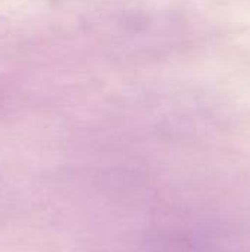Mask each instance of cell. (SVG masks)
I'll return each mask as SVG.
<instances>
[{
  "label": "cell",
  "mask_w": 250,
  "mask_h": 252,
  "mask_svg": "<svg viewBox=\"0 0 250 252\" xmlns=\"http://www.w3.org/2000/svg\"><path fill=\"white\" fill-rule=\"evenodd\" d=\"M7 31H9V21H7L3 15H0V38H1Z\"/></svg>",
  "instance_id": "1"
}]
</instances>
